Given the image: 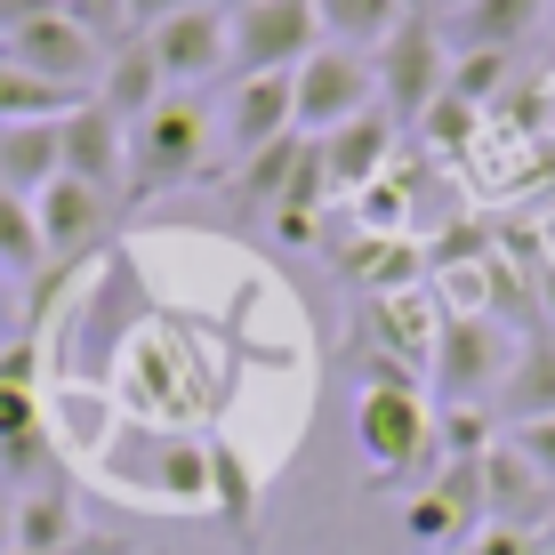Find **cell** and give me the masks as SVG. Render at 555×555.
<instances>
[{"instance_id":"obj_22","label":"cell","mask_w":555,"mask_h":555,"mask_svg":"<svg viewBox=\"0 0 555 555\" xmlns=\"http://www.w3.org/2000/svg\"><path fill=\"white\" fill-rule=\"evenodd\" d=\"M298 153H306V138H282V145L250 153V162H234V178H225V202H234L242 218H274V209H282V194H291V169H298Z\"/></svg>"},{"instance_id":"obj_36","label":"cell","mask_w":555,"mask_h":555,"mask_svg":"<svg viewBox=\"0 0 555 555\" xmlns=\"http://www.w3.org/2000/svg\"><path fill=\"white\" fill-rule=\"evenodd\" d=\"M547 25H555V0H547Z\"/></svg>"},{"instance_id":"obj_29","label":"cell","mask_w":555,"mask_h":555,"mask_svg":"<svg viewBox=\"0 0 555 555\" xmlns=\"http://www.w3.org/2000/svg\"><path fill=\"white\" fill-rule=\"evenodd\" d=\"M56 9H65V16H73V25H81L98 49L138 41V33H129V0H56Z\"/></svg>"},{"instance_id":"obj_3","label":"cell","mask_w":555,"mask_h":555,"mask_svg":"<svg viewBox=\"0 0 555 555\" xmlns=\"http://www.w3.org/2000/svg\"><path fill=\"white\" fill-rule=\"evenodd\" d=\"M443 73H451V49H443V33H435L427 16H403V25H395L387 41L371 49L378 113H387L395 129H403V121H418V113L435 105V89H443Z\"/></svg>"},{"instance_id":"obj_26","label":"cell","mask_w":555,"mask_h":555,"mask_svg":"<svg viewBox=\"0 0 555 555\" xmlns=\"http://www.w3.org/2000/svg\"><path fill=\"white\" fill-rule=\"evenodd\" d=\"M41 225H33V202H16V194H0V274L9 282H41Z\"/></svg>"},{"instance_id":"obj_28","label":"cell","mask_w":555,"mask_h":555,"mask_svg":"<svg viewBox=\"0 0 555 555\" xmlns=\"http://www.w3.org/2000/svg\"><path fill=\"white\" fill-rule=\"evenodd\" d=\"M507 49H451V73H443V89L451 98H467V105H491V98H507Z\"/></svg>"},{"instance_id":"obj_12","label":"cell","mask_w":555,"mask_h":555,"mask_svg":"<svg viewBox=\"0 0 555 555\" xmlns=\"http://www.w3.org/2000/svg\"><path fill=\"white\" fill-rule=\"evenodd\" d=\"M33 225H41L49 266H73V258H89V250L113 234V202L89 194L81 178H49L41 194H33Z\"/></svg>"},{"instance_id":"obj_27","label":"cell","mask_w":555,"mask_h":555,"mask_svg":"<svg viewBox=\"0 0 555 555\" xmlns=\"http://www.w3.org/2000/svg\"><path fill=\"white\" fill-rule=\"evenodd\" d=\"M73 105H81V98H65V89L33 81V73H16L9 56H0V129H9V121H65Z\"/></svg>"},{"instance_id":"obj_31","label":"cell","mask_w":555,"mask_h":555,"mask_svg":"<svg viewBox=\"0 0 555 555\" xmlns=\"http://www.w3.org/2000/svg\"><path fill=\"white\" fill-rule=\"evenodd\" d=\"M185 0H129V33H153L162 16H178Z\"/></svg>"},{"instance_id":"obj_18","label":"cell","mask_w":555,"mask_h":555,"mask_svg":"<svg viewBox=\"0 0 555 555\" xmlns=\"http://www.w3.org/2000/svg\"><path fill=\"white\" fill-rule=\"evenodd\" d=\"M540 16H547V0H467V9H459L451 25H435V33H443V49H507L515 56Z\"/></svg>"},{"instance_id":"obj_10","label":"cell","mask_w":555,"mask_h":555,"mask_svg":"<svg viewBox=\"0 0 555 555\" xmlns=\"http://www.w3.org/2000/svg\"><path fill=\"white\" fill-rule=\"evenodd\" d=\"M435 331H443V306L435 291H387V298H362V322H354V347L403 362V371H427L435 362Z\"/></svg>"},{"instance_id":"obj_1","label":"cell","mask_w":555,"mask_h":555,"mask_svg":"<svg viewBox=\"0 0 555 555\" xmlns=\"http://www.w3.org/2000/svg\"><path fill=\"white\" fill-rule=\"evenodd\" d=\"M209 145H218L209 105L194 98V89H169L145 121H129V185H121V202H153V194H169V185L202 178Z\"/></svg>"},{"instance_id":"obj_20","label":"cell","mask_w":555,"mask_h":555,"mask_svg":"<svg viewBox=\"0 0 555 555\" xmlns=\"http://www.w3.org/2000/svg\"><path fill=\"white\" fill-rule=\"evenodd\" d=\"M73 540H89L81 500H73V483L16 491V555H65Z\"/></svg>"},{"instance_id":"obj_8","label":"cell","mask_w":555,"mask_h":555,"mask_svg":"<svg viewBox=\"0 0 555 555\" xmlns=\"http://www.w3.org/2000/svg\"><path fill=\"white\" fill-rule=\"evenodd\" d=\"M153 49L169 89H202V81H225V9L218 0H185L178 16H162L153 33H138Z\"/></svg>"},{"instance_id":"obj_2","label":"cell","mask_w":555,"mask_h":555,"mask_svg":"<svg viewBox=\"0 0 555 555\" xmlns=\"http://www.w3.org/2000/svg\"><path fill=\"white\" fill-rule=\"evenodd\" d=\"M314 49H322L314 0H242V9H225V81L298 73Z\"/></svg>"},{"instance_id":"obj_7","label":"cell","mask_w":555,"mask_h":555,"mask_svg":"<svg viewBox=\"0 0 555 555\" xmlns=\"http://www.w3.org/2000/svg\"><path fill=\"white\" fill-rule=\"evenodd\" d=\"M507 354H515V338L500 331V322H483V314H443L427 371L443 378V403H483V411H491V387L507 378Z\"/></svg>"},{"instance_id":"obj_24","label":"cell","mask_w":555,"mask_h":555,"mask_svg":"<svg viewBox=\"0 0 555 555\" xmlns=\"http://www.w3.org/2000/svg\"><path fill=\"white\" fill-rule=\"evenodd\" d=\"M209 507H218L225 531H242V540L258 531V475H250V459L234 443H218V435H209Z\"/></svg>"},{"instance_id":"obj_6","label":"cell","mask_w":555,"mask_h":555,"mask_svg":"<svg viewBox=\"0 0 555 555\" xmlns=\"http://www.w3.org/2000/svg\"><path fill=\"white\" fill-rule=\"evenodd\" d=\"M0 56H9L16 73H33V81L65 89V98H98V73H105V49L89 41L65 9H49V16H33V25L0 33Z\"/></svg>"},{"instance_id":"obj_15","label":"cell","mask_w":555,"mask_h":555,"mask_svg":"<svg viewBox=\"0 0 555 555\" xmlns=\"http://www.w3.org/2000/svg\"><path fill=\"white\" fill-rule=\"evenodd\" d=\"M314 162H322V185H331L338 202H354L362 185H378L395 169V121L387 113H354V121H338L331 138H314Z\"/></svg>"},{"instance_id":"obj_16","label":"cell","mask_w":555,"mask_h":555,"mask_svg":"<svg viewBox=\"0 0 555 555\" xmlns=\"http://www.w3.org/2000/svg\"><path fill=\"white\" fill-rule=\"evenodd\" d=\"M331 266L354 282L362 298H387V291H418L427 282V250L411 234H347V242H322Z\"/></svg>"},{"instance_id":"obj_23","label":"cell","mask_w":555,"mask_h":555,"mask_svg":"<svg viewBox=\"0 0 555 555\" xmlns=\"http://www.w3.org/2000/svg\"><path fill=\"white\" fill-rule=\"evenodd\" d=\"M314 25L331 49H378L395 25H403V0H314Z\"/></svg>"},{"instance_id":"obj_13","label":"cell","mask_w":555,"mask_h":555,"mask_svg":"<svg viewBox=\"0 0 555 555\" xmlns=\"http://www.w3.org/2000/svg\"><path fill=\"white\" fill-rule=\"evenodd\" d=\"M475 467H483V524H507V531H547L555 524V483L507 443V435L475 459Z\"/></svg>"},{"instance_id":"obj_4","label":"cell","mask_w":555,"mask_h":555,"mask_svg":"<svg viewBox=\"0 0 555 555\" xmlns=\"http://www.w3.org/2000/svg\"><path fill=\"white\" fill-rule=\"evenodd\" d=\"M354 435H362V459H371L378 483H403V475H443L427 395H362Z\"/></svg>"},{"instance_id":"obj_21","label":"cell","mask_w":555,"mask_h":555,"mask_svg":"<svg viewBox=\"0 0 555 555\" xmlns=\"http://www.w3.org/2000/svg\"><path fill=\"white\" fill-rule=\"evenodd\" d=\"M56 169H65L56 162V121H9L0 129V194L33 202Z\"/></svg>"},{"instance_id":"obj_25","label":"cell","mask_w":555,"mask_h":555,"mask_svg":"<svg viewBox=\"0 0 555 555\" xmlns=\"http://www.w3.org/2000/svg\"><path fill=\"white\" fill-rule=\"evenodd\" d=\"M418 138H427V153H443V162H467L475 138H483V105L451 98V89H435V105L418 113Z\"/></svg>"},{"instance_id":"obj_17","label":"cell","mask_w":555,"mask_h":555,"mask_svg":"<svg viewBox=\"0 0 555 555\" xmlns=\"http://www.w3.org/2000/svg\"><path fill=\"white\" fill-rule=\"evenodd\" d=\"M491 418H507V427H540V418H555V331H547V322L515 338L507 378L491 387Z\"/></svg>"},{"instance_id":"obj_5","label":"cell","mask_w":555,"mask_h":555,"mask_svg":"<svg viewBox=\"0 0 555 555\" xmlns=\"http://www.w3.org/2000/svg\"><path fill=\"white\" fill-rule=\"evenodd\" d=\"M371 105H378V81H371V56H354V49L322 41L291 73V129L298 138H331L338 121H354V113H371Z\"/></svg>"},{"instance_id":"obj_35","label":"cell","mask_w":555,"mask_h":555,"mask_svg":"<svg viewBox=\"0 0 555 555\" xmlns=\"http://www.w3.org/2000/svg\"><path fill=\"white\" fill-rule=\"evenodd\" d=\"M403 16H427V25H435V0H403Z\"/></svg>"},{"instance_id":"obj_32","label":"cell","mask_w":555,"mask_h":555,"mask_svg":"<svg viewBox=\"0 0 555 555\" xmlns=\"http://www.w3.org/2000/svg\"><path fill=\"white\" fill-rule=\"evenodd\" d=\"M16 331H25V306H16V282L0 274V347H9Z\"/></svg>"},{"instance_id":"obj_9","label":"cell","mask_w":555,"mask_h":555,"mask_svg":"<svg viewBox=\"0 0 555 555\" xmlns=\"http://www.w3.org/2000/svg\"><path fill=\"white\" fill-rule=\"evenodd\" d=\"M56 178H81L89 194H105L113 209H121V185H129V129L113 121V113L98 105V98H81L56 121Z\"/></svg>"},{"instance_id":"obj_11","label":"cell","mask_w":555,"mask_h":555,"mask_svg":"<svg viewBox=\"0 0 555 555\" xmlns=\"http://www.w3.org/2000/svg\"><path fill=\"white\" fill-rule=\"evenodd\" d=\"M218 121V145L234 153V162H250V153L298 138L291 129V73H250V81H225V105L209 113Z\"/></svg>"},{"instance_id":"obj_34","label":"cell","mask_w":555,"mask_h":555,"mask_svg":"<svg viewBox=\"0 0 555 555\" xmlns=\"http://www.w3.org/2000/svg\"><path fill=\"white\" fill-rule=\"evenodd\" d=\"M459 9H467V0H435V25H451V16H459Z\"/></svg>"},{"instance_id":"obj_14","label":"cell","mask_w":555,"mask_h":555,"mask_svg":"<svg viewBox=\"0 0 555 555\" xmlns=\"http://www.w3.org/2000/svg\"><path fill=\"white\" fill-rule=\"evenodd\" d=\"M403 531L427 547H459L467 531H483V467L475 459H443V475L403 507Z\"/></svg>"},{"instance_id":"obj_30","label":"cell","mask_w":555,"mask_h":555,"mask_svg":"<svg viewBox=\"0 0 555 555\" xmlns=\"http://www.w3.org/2000/svg\"><path fill=\"white\" fill-rule=\"evenodd\" d=\"M507 443H515V451H524V459H531V467H540V475H547V483H555V418H540V427H507Z\"/></svg>"},{"instance_id":"obj_19","label":"cell","mask_w":555,"mask_h":555,"mask_svg":"<svg viewBox=\"0 0 555 555\" xmlns=\"http://www.w3.org/2000/svg\"><path fill=\"white\" fill-rule=\"evenodd\" d=\"M169 98V81H162V65H153V49L145 41H121V49H105V73H98V105L113 113V121H145L153 105Z\"/></svg>"},{"instance_id":"obj_33","label":"cell","mask_w":555,"mask_h":555,"mask_svg":"<svg viewBox=\"0 0 555 555\" xmlns=\"http://www.w3.org/2000/svg\"><path fill=\"white\" fill-rule=\"evenodd\" d=\"M0 555H16V491L0 483Z\"/></svg>"}]
</instances>
